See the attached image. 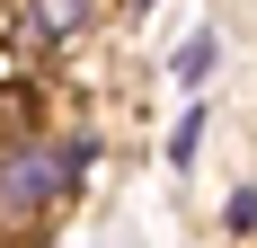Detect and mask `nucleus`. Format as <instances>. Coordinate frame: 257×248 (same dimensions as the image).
Wrapping results in <instances>:
<instances>
[{
  "mask_svg": "<svg viewBox=\"0 0 257 248\" xmlns=\"http://www.w3.org/2000/svg\"><path fill=\"white\" fill-rule=\"evenodd\" d=\"M213 53H222L213 36H186V45H178V62H169V71H178V89H195V80L213 71Z\"/></svg>",
  "mask_w": 257,
  "mask_h": 248,
  "instance_id": "obj_3",
  "label": "nucleus"
},
{
  "mask_svg": "<svg viewBox=\"0 0 257 248\" xmlns=\"http://www.w3.org/2000/svg\"><path fill=\"white\" fill-rule=\"evenodd\" d=\"M9 18H18V27H9L18 45L53 53V45H80V36H98V27H106V0H18Z\"/></svg>",
  "mask_w": 257,
  "mask_h": 248,
  "instance_id": "obj_2",
  "label": "nucleus"
},
{
  "mask_svg": "<svg viewBox=\"0 0 257 248\" xmlns=\"http://www.w3.org/2000/svg\"><path fill=\"white\" fill-rule=\"evenodd\" d=\"M124 9H151V0H124Z\"/></svg>",
  "mask_w": 257,
  "mask_h": 248,
  "instance_id": "obj_6",
  "label": "nucleus"
},
{
  "mask_svg": "<svg viewBox=\"0 0 257 248\" xmlns=\"http://www.w3.org/2000/svg\"><path fill=\"white\" fill-rule=\"evenodd\" d=\"M195 151H204V106H186V115H178V133H169V169H186Z\"/></svg>",
  "mask_w": 257,
  "mask_h": 248,
  "instance_id": "obj_4",
  "label": "nucleus"
},
{
  "mask_svg": "<svg viewBox=\"0 0 257 248\" xmlns=\"http://www.w3.org/2000/svg\"><path fill=\"white\" fill-rule=\"evenodd\" d=\"M89 177H98V133H62V142L18 133V142H0V230L53 222Z\"/></svg>",
  "mask_w": 257,
  "mask_h": 248,
  "instance_id": "obj_1",
  "label": "nucleus"
},
{
  "mask_svg": "<svg viewBox=\"0 0 257 248\" xmlns=\"http://www.w3.org/2000/svg\"><path fill=\"white\" fill-rule=\"evenodd\" d=\"M222 230H231V239H248V230H257V186H239V195L222 204Z\"/></svg>",
  "mask_w": 257,
  "mask_h": 248,
  "instance_id": "obj_5",
  "label": "nucleus"
}]
</instances>
